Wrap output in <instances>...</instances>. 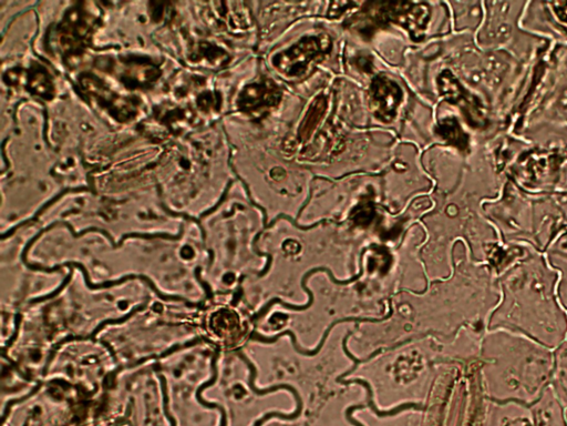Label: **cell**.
I'll list each match as a JSON object with an SVG mask.
<instances>
[{"label":"cell","mask_w":567,"mask_h":426,"mask_svg":"<svg viewBox=\"0 0 567 426\" xmlns=\"http://www.w3.org/2000/svg\"><path fill=\"white\" fill-rule=\"evenodd\" d=\"M481 375L487 397L496 402H538L552 382V349L504 330L487 331L481 344Z\"/></svg>","instance_id":"obj_2"},{"label":"cell","mask_w":567,"mask_h":426,"mask_svg":"<svg viewBox=\"0 0 567 426\" xmlns=\"http://www.w3.org/2000/svg\"><path fill=\"white\" fill-rule=\"evenodd\" d=\"M535 426H567L565 410L551 388L544 391L541 399L532 405Z\"/></svg>","instance_id":"obj_5"},{"label":"cell","mask_w":567,"mask_h":426,"mask_svg":"<svg viewBox=\"0 0 567 426\" xmlns=\"http://www.w3.org/2000/svg\"><path fill=\"white\" fill-rule=\"evenodd\" d=\"M548 260L550 266L559 272L558 297L562 307L567 310V236L549 251Z\"/></svg>","instance_id":"obj_7"},{"label":"cell","mask_w":567,"mask_h":426,"mask_svg":"<svg viewBox=\"0 0 567 426\" xmlns=\"http://www.w3.org/2000/svg\"><path fill=\"white\" fill-rule=\"evenodd\" d=\"M482 426H535L534 412L520 402L490 400Z\"/></svg>","instance_id":"obj_3"},{"label":"cell","mask_w":567,"mask_h":426,"mask_svg":"<svg viewBox=\"0 0 567 426\" xmlns=\"http://www.w3.org/2000/svg\"><path fill=\"white\" fill-rule=\"evenodd\" d=\"M323 48L316 38H306L290 52L278 56V62H275V65L287 75H298L306 69L309 60L321 52Z\"/></svg>","instance_id":"obj_4"},{"label":"cell","mask_w":567,"mask_h":426,"mask_svg":"<svg viewBox=\"0 0 567 426\" xmlns=\"http://www.w3.org/2000/svg\"><path fill=\"white\" fill-rule=\"evenodd\" d=\"M500 302L488 330H504L555 350L567 338V313L558 297L559 272L539 253L524 255L498 276Z\"/></svg>","instance_id":"obj_1"},{"label":"cell","mask_w":567,"mask_h":426,"mask_svg":"<svg viewBox=\"0 0 567 426\" xmlns=\"http://www.w3.org/2000/svg\"><path fill=\"white\" fill-rule=\"evenodd\" d=\"M567 339V338H566Z\"/></svg>","instance_id":"obj_10"},{"label":"cell","mask_w":567,"mask_h":426,"mask_svg":"<svg viewBox=\"0 0 567 426\" xmlns=\"http://www.w3.org/2000/svg\"><path fill=\"white\" fill-rule=\"evenodd\" d=\"M373 93L378 117L385 121L394 118L395 110L401 100V91L396 84L386 78L376 79Z\"/></svg>","instance_id":"obj_6"},{"label":"cell","mask_w":567,"mask_h":426,"mask_svg":"<svg viewBox=\"0 0 567 426\" xmlns=\"http://www.w3.org/2000/svg\"><path fill=\"white\" fill-rule=\"evenodd\" d=\"M564 414H565V420L567 422V410H565Z\"/></svg>","instance_id":"obj_9"},{"label":"cell","mask_w":567,"mask_h":426,"mask_svg":"<svg viewBox=\"0 0 567 426\" xmlns=\"http://www.w3.org/2000/svg\"><path fill=\"white\" fill-rule=\"evenodd\" d=\"M555 367L551 388L564 410H567V341L554 350Z\"/></svg>","instance_id":"obj_8"}]
</instances>
